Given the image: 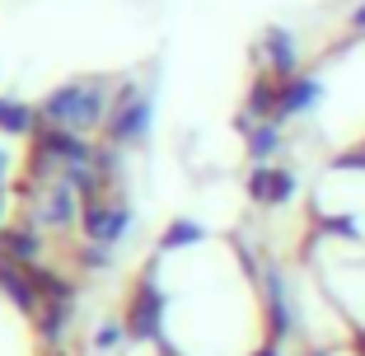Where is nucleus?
<instances>
[{"label": "nucleus", "instance_id": "f257e3e1", "mask_svg": "<svg viewBox=\"0 0 365 356\" xmlns=\"http://www.w3.org/2000/svg\"><path fill=\"white\" fill-rule=\"evenodd\" d=\"M103 108H108V94H103V85H61V89H52V94L43 98V118L52 122V127H71V131H85V127H94V122H103Z\"/></svg>", "mask_w": 365, "mask_h": 356}, {"label": "nucleus", "instance_id": "f03ea898", "mask_svg": "<svg viewBox=\"0 0 365 356\" xmlns=\"http://www.w3.org/2000/svg\"><path fill=\"white\" fill-rule=\"evenodd\" d=\"M150 118H155L150 94L113 103V113H108V141H113V146H136V141H145V131H150Z\"/></svg>", "mask_w": 365, "mask_h": 356}, {"label": "nucleus", "instance_id": "7ed1b4c3", "mask_svg": "<svg viewBox=\"0 0 365 356\" xmlns=\"http://www.w3.org/2000/svg\"><path fill=\"white\" fill-rule=\"evenodd\" d=\"M33 151H43V155H52L61 169H80V164H94V146H89L80 131H71V127H52L47 122L43 131H38V141H33Z\"/></svg>", "mask_w": 365, "mask_h": 356}, {"label": "nucleus", "instance_id": "20e7f679", "mask_svg": "<svg viewBox=\"0 0 365 356\" xmlns=\"http://www.w3.org/2000/svg\"><path fill=\"white\" fill-rule=\"evenodd\" d=\"M248 197L258 206H286L295 197V173L281 169V164H258L248 173Z\"/></svg>", "mask_w": 365, "mask_h": 356}, {"label": "nucleus", "instance_id": "39448f33", "mask_svg": "<svg viewBox=\"0 0 365 356\" xmlns=\"http://www.w3.org/2000/svg\"><path fill=\"white\" fill-rule=\"evenodd\" d=\"M80 220H85V235L94 239V244H118V239L131 235V206H98V202H89Z\"/></svg>", "mask_w": 365, "mask_h": 356}, {"label": "nucleus", "instance_id": "423d86ee", "mask_svg": "<svg viewBox=\"0 0 365 356\" xmlns=\"http://www.w3.org/2000/svg\"><path fill=\"white\" fill-rule=\"evenodd\" d=\"M319 98H323V80H319V76H290V80H281V108H277V122L300 118V113L319 108Z\"/></svg>", "mask_w": 365, "mask_h": 356}, {"label": "nucleus", "instance_id": "0eeeda50", "mask_svg": "<svg viewBox=\"0 0 365 356\" xmlns=\"http://www.w3.org/2000/svg\"><path fill=\"white\" fill-rule=\"evenodd\" d=\"M262 52H267V71L277 80L295 76V66H300V47H295V38H290L281 24H272V29L262 33Z\"/></svg>", "mask_w": 365, "mask_h": 356}, {"label": "nucleus", "instance_id": "6e6552de", "mask_svg": "<svg viewBox=\"0 0 365 356\" xmlns=\"http://www.w3.org/2000/svg\"><path fill=\"white\" fill-rule=\"evenodd\" d=\"M277 108H281V80L277 76L253 80V89H248V113L262 118V122H277Z\"/></svg>", "mask_w": 365, "mask_h": 356}, {"label": "nucleus", "instance_id": "1a4fd4ad", "mask_svg": "<svg viewBox=\"0 0 365 356\" xmlns=\"http://www.w3.org/2000/svg\"><path fill=\"white\" fill-rule=\"evenodd\" d=\"M244 141H248V160L253 164H272L281 151V122H258Z\"/></svg>", "mask_w": 365, "mask_h": 356}, {"label": "nucleus", "instance_id": "9d476101", "mask_svg": "<svg viewBox=\"0 0 365 356\" xmlns=\"http://www.w3.org/2000/svg\"><path fill=\"white\" fill-rule=\"evenodd\" d=\"M33 122H38V113H33L29 103L0 98V131H5V136H24V131H33Z\"/></svg>", "mask_w": 365, "mask_h": 356}, {"label": "nucleus", "instance_id": "9b49d317", "mask_svg": "<svg viewBox=\"0 0 365 356\" xmlns=\"http://www.w3.org/2000/svg\"><path fill=\"white\" fill-rule=\"evenodd\" d=\"M0 291H10V300L19 310H33V291H29V281L19 277V263L14 258H0Z\"/></svg>", "mask_w": 365, "mask_h": 356}, {"label": "nucleus", "instance_id": "f8f14e48", "mask_svg": "<svg viewBox=\"0 0 365 356\" xmlns=\"http://www.w3.org/2000/svg\"><path fill=\"white\" fill-rule=\"evenodd\" d=\"M61 183L76 188V193L85 197V206H89L98 197V188H103V173H98L94 164H80V169H61Z\"/></svg>", "mask_w": 365, "mask_h": 356}, {"label": "nucleus", "instance_id": "ddd939ff", "mask_svg": "<svg viewBox=\"0 0 365 356\" xmlns=\"http://www.w3.org/2000/svg\"><path fill=\"white\" fill-rule=\"evenodd\" d=\"M38 216H43L47 225H66V220L76 216V188H66V183H61V188L52 193V202H47Z\"/></svg>", "mask_w": 365, "mask_h": 356}, {"label": "nucleus", "instance_id": "4468645a", "mask_svg": "<svg viewBox=\"0 0 365 356\" xmlns=\"http://www.w3.org/2000/svg\"><path fill=\"white\" fill-rule=\"evenodd\" d=\"M5 258H14V263L38 258V235L33 230H5Z\"/></svg>", "mask_w": 365, "mask_h": 356}, {"label": "nucleus", "instance_id": "2eb2a0df", "mask_svg": "<svg viewBox=\"0 0 365 356\" xmlns=\"http://www.w3.org/2000/svg\"><path fill=\"white\" fill-rule=\"evenodd\" d=\"M197 239H202V225H197V220H173V225L164 230L160 248H182V244H197Z\"/></svg>", "mask_w": 365, "mask_h": 356}, {"label": "nucleus", "instance_id": "dca6fc26", "mask_svg": "<svg viewBox=\"0 0 365 356\" xmlns=\"http://www.w3.org/2000/svg\"><path fill=\"white\" fill-rule=\"evenodd\" d=\"M94 169L103 173V178H113V173H122V146H113V141H108L103 151L94 155Z\"/></svg>", "mask_w": 365, "mask_h": 356}, {"label": "nucleus", "instance_id": "f3484780", "mask_svg": "<svg viewBox=\"0 0 365 356\" xmlns=\"http://www.w3.org/2000/svg\"><path fill=\"white\" fill-rule=\"evenodd\" d=\"M113 342H122V328H118V324H103V328H98V347L108 352Z\"/></svg>", "mask_w": 365, "mask_h": 356}, {"label": "nucleus", "instance_id": "a211bd4d", "mask_svg": "<svg viewBox=\"0 0 365 356\" xmlns=\"http://www.w3.org/2000/svg\"><path fill=\"white\" fill-rule=\"evenodd\" d=\"M85 263H89V268H108V253H103V248H85Z\"/></svg>", "mask_w": 365, "mask_h": 356}, {"label": "nucleus", "instance_id": "6ab92c4d", "mask_svg": "<svg viewBox=\"0 0 365 356\" xmlns=\"http://www.w3.org/2000/svg\"><path fill=\"white\" fill-rule=\"evenodd\" d=\"M351 29H361V33H365V0L351 10Z\"/></svg>", "mask_w": 365, "mask_h": 356}, {"label": "nucleus", "instance_id": "aec40b11", "mask_svg": "<svg viewBox=\"0 0 365 356\" xmlns=\"http://www.w3.org/2000/svg\"><path fill=\"white\" fill-rule=\"evenodd\" d=\"M5 173H10V151L0 146V183H5Z\"/></svg>", "mask_w": 365, "mask_h": 356}, {"label": "nucleus", "instance_id": "412c9836", "mask_svg": "<svg viewBox=\"0 0 365 356\" xmlns=\"http://www.w3.org/2000/svg\"><path fill=\"white\" fill-rule=\"evenodd\" d=\"M0 206H5V197H0ZM0 235H5V230H0Z\"/></svg>", "mask_w": 365, "mask_h": 356}]
</instances>
